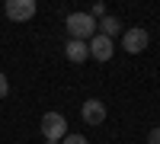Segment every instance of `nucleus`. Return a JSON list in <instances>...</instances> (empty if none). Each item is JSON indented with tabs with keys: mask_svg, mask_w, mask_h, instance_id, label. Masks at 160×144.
Masks as SVG:
<instances>
[{
	"mask_svg": "<svg viewBox=\"0 0 160 144\" xmlns=\"http://www.w3.org/2000/svg\"><path fill=\"white\" fill-rule=\"evenodd\" d=\"M68 32L77 42H90V38L96 35V19H93L90 13H71L68 16Z\"/></svg>",
	"mask_w": 160,
	"mask_h": 144,
	"instance_id": "obj_1",
	"label": "nucleus"
},
{
	"mask_svg": "<svg viewBox=\"0 0 160 144\" xmlns=\"http://www.w3.org/2000/svg\"><path fill=\"white\" fill-rule=\"evenodd\" d=\"M42 135H45V141H55V144L64 141V135H68V122H64L61 112H45L42 115Z\"/></svg>",
	"mask_w": 160,
	"mask_h": 144,
	"instance_id": "obj_2",
	"label": "nucleus"
},
{
	"mask_svg": "<svg viewBox=\"0 0 160 144\" xmlns=\"http://www.w3.org/2000/svg\"><path fill=\"white\" fill-rule=\"evenodd\" d=\"M148 42H151V35H148V29H141V26H131V29L122 32V48L128 51V55L148 51Z\"/></svg>",
	"mask_w": 160,
	"mask_h": 144,
	"instance_id": "obj_3",
	"label": "nucleus"
},
{
	"mask_svg": "<svg viewBox=\"0 0 160 144\" xmlns=\"http://www.w3.org/2000/svg\"><path fill=\"white\" fill-rule=\"evenodd\" d=\"M7 16L13 19V22H26V19H32L35 16V0H7Z\"/></svg>",
	"mask_w": 160,
	"mask_h": 144,
	"instance_id": "obj_4",
	"label": "nucleus"
},
{
	"mask_svg": "<svg viewBox=\"0 0 160 144\" xmlns=\"http://www.w3.org/2000/svg\"><path fill=\"white\" fill-rule=\"evenodd\" d=\"M80 115H83V122H87L90 128H96V125L106 122V106H102L99 99H87L83 109H80Z\"/></svg>",
	"mask_w": 160,
	"mask_h": 144,
	"instance_id": "obj_5",
	"label": "nucleus"
},
{
	"mask_svg": "<svg viewBox=\"0 0 160 144\" xmlns=\"http://www.w3.org/2000/svg\"><path fill=\"white\" fill-rule=\"evenodd\" d=\"M87 48H90V58H96V61H109L112 58V38H106L99 32L87 42Z\"/></svg>",
	"mask_w": 160,
	"mask_h": 144,
	"instance_id": "obj_6",
	"label": "nucleus"
},
{
	"mask_svg": "<svg viewBox=\"0 0 160 144\" xmlns=\"http://www.w3.org/2000/svg\"><path fill=\"white\" fill-rule=\"evenodd\" d=\"M64 55H68V61H74V64H83V61L90 58V48H87V42L68 38V45H64Z\"/></svg>",
	"mask_w": 160,
	"mask_h": 144,
	"instance_id": "obj_7",
	"label": "nucleus"
},
{
	"mask_svg": "<svg viewBox=\"0 0 160 144\" xmlns=\"http://www.w3.org/2000/svg\"><path fill=\"white\" fill-rule=\"evenodd\" d=\"M96 29H99V35H106V38H115L118 32H122V22H118L115 16H102V19L96 22Z\"/></svg>",
	"mask_w": 160,
	"mask_h": 144,
	"instance_id": "obj_8",
	"label": "nucleus"
},
{
	"mask_svg": "<svg viewBox=\"0 0 160 144\" xmlns=\"http://www.w3.org/2000/svg\"><path fill=\"white\" fill-rule=\"evenodd\" d=\"M61 144H90V141H87L83 135H64V141H61Z\"/></svg>",
	"mask_w": 160,
	"mask_h": 144,
	"instance_id": "obj_9",
	"label": "nucleus"
},
{
	"mask_svg": "<svg viewBox=\"0 0 160 144\" xmlns=\"http://www.w3.org/2000/svg\"><path fill=\"white\" fill-rule=\"evenodd\" d=\"M10 93V83H7V77H3V71H0V99H3Z\"/></svg>",
	"mask_w": 160,
	"mask_h": 144,
	"instance_id": "obj_10",
	"label": "nucleus"
},
{
	"mask_svg": "<svg viewBox=\"0 0 160 144\" xmlns=\"http://www.w3.org/2000/svg\"><path fill=\"white\" fill-rule=\"evenodd\" d=\"M148 144H160V128H151L148 132Z\"/></svg>",
	"mask_w": 160,
	"mask_h": 144,
	"instance_id": "obj_11",
	"label": "nucleus"
},
{
	"mask_svg": "<svg viewBox=\"0 0 160 144\" xmlns=\"http://www.w3.org/2000/svg\"><path fill=\"white\" fill-rule=\"evenodd\" d=\"M90 16H93V19H96V16L102 19V16H106V7H102V3H96V7H93V13H90Z\"/></svg>",
	"mask_w": 160,
	"mask_h": 144,
	"instance_id": "obj_12",
	"label": "nucleus"
},
{
	"mask_svg": "<svg viewBox=\"0 0 160 144\" xmlns=\"http://www.w3.org/2000/svg\"><path fill=\"white\" fill-rule=\"evenodd\" d=\"M45 144H55V141H45Z\"/></svg>",
	"mask_w": 160,
	"mask_h": 144,
	"instance_id": "obj_13",
	"label": "nucleus"
}]
</instances>
